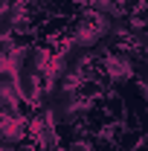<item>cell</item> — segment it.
<instances>
[{
    "instance_id": "6da1fadb",
    "label": "cell",
    "mask_w": 148,
    "mask_h": 151,
    "mask_svg": "<svg viewBox=\"0 0 148 151\" xmlns=\"http://www.w3.org/2000/svg\"><path fill=\"white\" fill-rule=\"evenodd\" d=\"M105 113L116 119V122H122V116L128 113V105H125V99L119 93H105Z\"/></svg>"
},
{
    "instance_id": "7a4b0ae2",
    "label": "cell",
    "mask_w": 148,
    "mask_h": 151,
    "mask_svg": "<svg viewBox=\"0 0 148 151\" xmlns=\"http://www.w3.org/2000/svg\"><path fill=\"white\" fill-rule=\"evenodd\" d=\"M50 12L61 18H75L81 12V3L78 0H50Z\"/></svg>"
},
{
    "instance_id": "3957f363",
    "label": "cell",
    "mask_w": 148,
    "mask_h": 151,
    "mask_svg": "<svg viewBox=\"0 0 148 151\" xmlns=\"http://www.w3.org/2000/svg\"><path fill=\"white\" fill-rule=\"evenodd\" d=\"M84 142L90 145V151H116V142L105 134H84Z\"/></svg>"
},
{
    "instance_id": "277c9868",
    "label": "cell",
    "mask_w": 148,
    "mask_h": 151,
    "mask_svg": "<svg viewBox=\"0 0 148 151\" xmlns=\"http://www.w3.org/2000/svg\"><path fill=\"white\" fill-rule=\"evenodd\" d=\"M15 20H18V15L6 6V9L0 12V38H9L12 32H15Z\"/></svg>"
},
{
    "instance_id": "5b68a950",
    "label": "cell",
    "mask_w": 148,
    "mask_h": 151,
    "mask_svg": "<svg viewBox=\"0 0 148 151\" xmlns=\"http://www.w3.org/2000/svg\"><path fill=\"white\" fill-rule=\"evenodd\" d=\"M119 3H122V12H125V15H131V12H137L145 0H119Z\"/></svg>"
},
{
    "instance_id": "8992f818",
    "label": "cell",
    "mask_w": 148,
    "mask_h": 151,
    "mask_svg": "<svg viewBox=\"0 0 148 151\" xmlns=\"http://www.w3.org/2000/svg\"><path fill=\"white\" fill-rule=\"evenodd\" d=\"M67 151H90V145H87L84 139H75L73 145H67Z\"/></svg>"
},
{
    "instance_id": "52a82bcc",
    "label": "cell",
    "mask_w": 148,
    "mask_h": 151,
    "mask_svg": "<svg viewBox=\"0 0 148 151\" xmlns=\"http://www.w3.org/2000/svg\"><path fill=\"white\" fill-rule=\"evenodd\" d=\"M139 131H142V137L148 134V111H142V113H139Z\"/></svg>"
},
{
    "instance_id": "ba28073f",
    "label": "cell",
    "mask_w": 148,
    "mask_h": 151,
    "mask_svg": "<svg viewBox=\"0 0 148 151\" xmlns=\"http://www.w3.org/2000/svg\"><path fill=\"white\" fill-rule=\"evenodd\" d=\"M50 151H67V148H64V145H55V148H50Z\"/></svg>"
}]
</instances>
